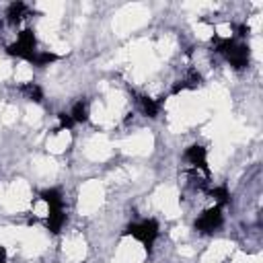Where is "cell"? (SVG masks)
<instances>
[{"mask_svg":"<svg viewBox=\"0 0 263 263\" xmlns=\"http://www.w3.org/2000/svg\"><path fill=\"white\" fill-rule=\"evenodd\" d=\"M0 263H8V259H6V249H4V247H0Z\"/></svg>","mask_w":263,"mask_h":263,"instance_id":"cell-15","label":"cell"},{"mask_svg":"<svg viewBox=\"0 0 263 263\" xmlns=\"http://www.w3.org/2000/svg\"><path fill=\"white\" fill-rule=\"evenodd\" d=\"M185 160L189 162V164H193L195 168H203L205 173H208V150L203 148V146H199V144H193V146H189L187 150H185Z\"/></svg>","mask_w":263,"mask_h":263,"instance_id":"cell-5","label":"cell"},{"mask_svg":"<svg viewBox=\"0 0 263 263\" xmlns=\"http://www.w3.org/2000/svg\"><path fill=\"white\" fill-rule=\"evenodd\" d=\"M35 43H37V41H35V33H33L31 29H25V31L16 37V41H12V43L6 47V51H8V55H14V58H21V60L31 62L33 55L37 53Z\"/></svg>","mask_w":263,"mask_h":263,"instance_id":"cell-3","label":"cell"},{"mask_svg":"<svg viewBox=\"0 0 263 263\" xmlns=\"http://www.w3.org/2000/svg\"><path fill=\"white\" fill-rule=\"evenodd\" d=\"M64 222H66L64 205H60V208H47V228H49L53 234H58V232L62 230Z\"/></svg>","mask_w":263,"mask_h":263,"instance_id":"cell-6","label":"cell"},{"mask_svg":"<svg viewBox=\"0 0 263 263\" xmlns=\"http://www.w3.org/2000/svg\"><path fill=\"white\" fill-rule=\"evenodd\" d=\"M222 224V208L220 205H214L210 210H205L197 220H195V230L201 232V234H210L214 232L216 228H220Z\"/></svg>","mask_w":263,"mask_h":263,"instance_id":"cell-4","label":"cell"},{"mask_svg":"<svg viewBox=\"0 0 263 263\" xmlns=\"http://www.w3.org/2000/svg\"><path fill=\"white\" fill-rule=\"evenodd\" d=\"M212 43H214V51L222 53L232 68L240 70L249 64V47L245 43H236L230 37H216Z\"/></svg>","mask_w":263,"mask_h":263,"instance_id":"cell-1","label":"cell"},{"mask_svg":"<svg viewBox=\"0 0 263 263\" xmlns=\"http://www.w3.org/2000/svg\"><path fill=\"white\" fill-rule=\"evenodd\" d=\"M53 62H58V53H53V51H37V53L33 55V60H31V64H35V66H39V68L49 66V64H53Z\"/></svg>","mask_w":263,"mask_h":263,"instance_id":"cell-11","label":"cell"},{"mask_svg":"<svg viewBox=\"0 0 263 263\" xmlns=\"http://www.w3.org/2000/svg\"><path fill=\"white\" fill-rule=\"evenodd\" d=\"M41 199L47 203V208H60L64 205V197H62V191L60 189H45L41 191Z\"/></svg>","mask_w":263,"mask_h":263,"instance_id":"cell-9","label":"cell"},{"mask_svg":"<svg viewBox=\"0 0 263 263\" xmlns=\"http://www.w3.org/2000/svg\"><path fill=\"white\" fill-rule=\"evenodd\" d=\"M125 234L134 236L136 240H140V242L144 245L146 251H150L152 245H154V240H156L158 234H160V226H158V222H156L154 218H148V220L129 224V226L125 228Z\"/></svg>","mask_w":263,"mask_h":263,"instance_id":"cell-2","label":"cell"},{"mask_svg":"<svg viewBox=\"0 0 263 263\" xmlns=\"http://www.w3.org/2000/svg\"><path fill=\"white\" fill-rule=\"evenodd\" d=\"M21 92H23L29 101H33V103H41V101H43V90H41V86H37L35 82H25V84H21Z\"/></svg>","mask_w":263,"mask_h":263,"instance_id":"cell-8","label":"cell"},{"mask_svg":"<svg viewBox=\"0 0 263 263\" xmlns=\"http://www.w3.org/2000/svg\"><path fill=\"white\" fill-rule=\"evenodd\" d=\"M138 101H140V105H142V111H144L148 117H156V115H158L160 105H158L154 99H150V97H140Z\"/></svg>","mask_w":263,"mask_h":263,"instance_id":"cell-12","label":"cell"},{"mask_svg":"<svg viewBox=\"0 0 263 263\" xmlns=\"http://www.w3.org/2000/svg\"><path fill=\"white\" fill-rule=\"evenodd\" d=\"M70 117L74 119V123H84L88 119V103L86 101H76L72 111H70Z\"/></svg>","mask_w":263,"mask_h":263,"instance_id":"cell-10","label":"cell"},{"mask_svg":"<svg viewBox=\"0 0 263 263\" xmlns=\"http://www.w3.org/2000/svg\"><path fill=\"white\" fill-rule=\"evenodd\" d=\"M25 14H27V4H23V2H12L6 10V18H8L10 25L21 23L25 18Z\"/></svg>","mask_w":263,"mask_h":263,"instance_id":"cell-7","label":"cell"},{"mask_svg":"<svg viewBox=\"0 0 263 263\" xmlns=\"http://www.w3.org/2000/svg\"><path fill=\"white\" fill-rule=\"evenodd\" d=\"M58 119H60V129H70L74 125V119L70 117V113H60Z\"/></svg>","mask_w":263,"mask_h":263,"instance_id":"cell-14","label":"cell"},{"mask_svg":"<svg viewBox=\"0 0 263 263\" xmlns=\"http://www.w3.org/2000/svg\"><path fill=\"white\" fill-rule=\"evenodd\" d=\"M210 195H212V199L216 201V205H226L228 203V199H230V193H228V189L226 187H214L212 191H210Z\"/></svg>","mask_w":263,"mask_h":263,"instance_id":"cell-13","label":"cell"}]
</instances>
